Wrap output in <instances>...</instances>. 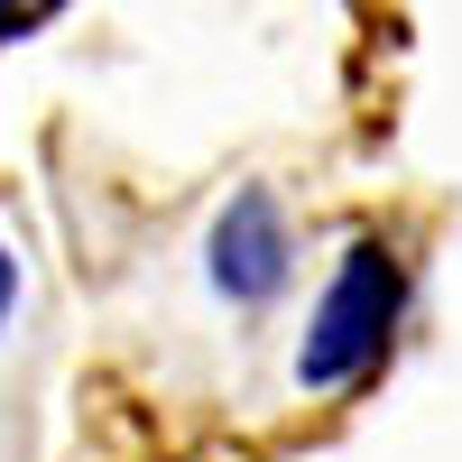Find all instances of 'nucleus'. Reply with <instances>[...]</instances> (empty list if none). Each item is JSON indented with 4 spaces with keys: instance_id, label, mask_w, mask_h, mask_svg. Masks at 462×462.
Masks as SVG:
<instances>
[{
    "instance_id": "f257e3e1",
    "label": "nucleus",
    "mask_w": 462,
    "mask_h": 462,
    "mask_svg": "<svg viewBox=\"0 0 462 462\" xmlns=\"http://www.w3.org/2000/svg\"><path fill=\"white\" fill-rule=\"evenodd\" d=\"M398 315H407V268L389 241H352L333 268V287L315 296V324H305V352H296V379L305 389H361V379L389 361L398 342Z\"/></svg>"
},
{
    "instance_id": "20e7f679",
    "label": "nucleus",
    "mask_w": 462,
    "mask_h": 462,
    "mask_svg": "<svg viewBox=\"0 0 462 462\" xmlns=\"http://www.w3.org/2000/svg\"><path fill=\"white\" fill-rule=\"evenodd\" d=\"M19 28H28V0H0V47H10Z\"/></svg>"
},
{
    "instance_id": "f03ea898",
    "label": "nucleus",
    "mask_w": 462,
    "mask_h": 462,
    "mask_svg": "<svg viewBox=\"0 0 462 462\" xmlns=\"http://www.w3.org/2000/svg\"><path fill=\"white\" fill-rule=\"evenodd\" d=\"M204 268H213V296L241 305V315H259V305L296 278V231H287L268 185H241V195L222 204L213 241H204Z\"/></svg>"
},
{
    "instance_id": "7ed1b4c3",
    "label": "nucleus",
    "mask_w": 462,
    "mask_h": 462,
    "mask_svg": "<svg viewBox=\"0 0 462 462\" xmlns=\"http://www.w3.org/2000/svg\"><path fill=\"white\" fill-rule=\"evenodd\" d=\"M10 305H19V250L0 241V324H10Z\"/></svg>"
},
{
    "instance_id": "39448f33",
    "label": "nucleus",
    "mask_w": 462,
    "mask_h": 462,
    "mask_svg": "<svg viewBox=\"0 0 462 462\" xmlns=\"http://www.w3.org/2000/svg\"><path fill=\"white\" fill-rule=\"evenodd\" d=\"M37 10H56V0H37Z\"/></svg>"
}]
</instances>
